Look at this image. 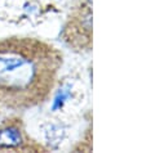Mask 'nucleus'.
<instances>
[{"label": "nucleus", "instance_id": "7ed1b4c3", "mask_svg": "<svg viewBox=\"0 0 146 153\" xmlns=\"http://www.w3.org/2000/svg\"><path fill=\"white\" fill-rule=\"evenodd\" d=\"M39 152L44 151L40 144L27 134L22 118L12 116L0 124V152Z\"/></svg>", "mask_w": 146, "mask_h": 153}, {"label": "nucleus", "instance_id": "f03ea898", "mask_svg": "<svg viewBox=\"0 0 146 153\" xmlns=\"http://www.w3.org/2000/svg\"><path fill=\"white\" fill-rule=\"evenodd\" d=\"M62 42L78 54L93 50V3L80 0L67 16L59 33Z\"/></svg>", "mask_w": 146, "mask_h": 153}, {"label": "nucleus", "instance_id": "f257e3e1", "mask_svg": "<svg viewBox=\"0 0 146 153\" xmlns=\"http://www.w3.org/2000/svg\"><path fill=\"white\" fill-rule=\"evenodd\" d=\"M62 66V52L43 39H0V105L26 111L44 104L57 85Z\"/></svg>", "mask_w": 146, "mask_h": 153}]
</instances>
